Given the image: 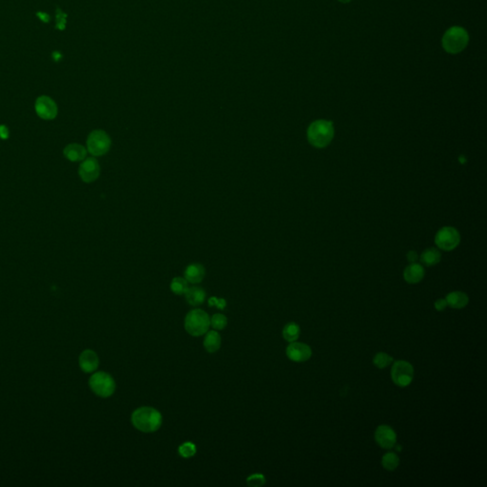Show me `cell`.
I'll return each instance as SVG.
<instances>
[{
  "label": "cell",
  "instance_id": "52a82bcc",
  "mask_svg": "<svg viewBox=\"0 0 487 487\" xmlns=\"http://www.w3.org/2000/svg\"><path fill=\"white\" fill-rule=\"evenodd\" d=\"M414 377V368L406 361H397L391 368V378L396 386L406 387L409 386Z\"/></svg>",
  "mask_w": 487,
  "mask_h": 487
},
{
  "label": "cell",
  "instance_id": "d4e9b609",
  "mask_svg": "<svg viewBox=\"0 0 487 487\" xmlns=\"http://www.w3.org/2000/svg\"><path fill=\"white\" fill-rule=\"evenodd\" d=\"M227 324H228L227 317L225 315L220 314V313L213 315L212 319H211V325H213L214 329H217V330L224 329L227 326Z\"/></svg>",
  "mask_w": 487,
  "mask_h": 487
},
{
  "label": "cell",
  "instance_id": "30bf717a",
  "mask_svg": "<svg viewBox=\"0 0 487 487\" xmlns=\"http://www.w3.org/2000/svg\"><path fill=\"white\" fill-rule=\"evenodd\" d=\"M311 355H312L311 348L303 343H298L295 341L290 343L286 347V356L289 360L293 362L303 363L309 360Z\"/></svg>",
  "mask_w": 487,
  "mask_h": 487
},
{
  "label": "cell",
  "instance_id": "9a60e30c",
  "mask_svg": "<svg viewBox=\"0 0 487 487\" xmlns=\"http://www.w3.org/2000/svg\"><path fill=\"white\" fill-rule=\"evenodd\" d=\"M205 274H206V270H205V267L201 264H198V263H194V264H190L186 270H185V279L192 283V284H198L200 282H202V280L205 277Z\"/></svg>",
  "mask_w": 487,
  "mask_h": 487
},
{
  "label": "cell",
  "instance_id": "d6986e66",
  "mask_svg": "<svg viewBox=\"0 0 487 487\" xmlns=\"http://www.w3.org/2000/svg\"><path fill=\"white\" fill-rule=\"evenodd\" d=\"M204 346L210 353H214L219 350L221 346V337L218 332L212 330L209 331L204 340Z\"/></svg>",
  "mask_w": 487,
  "mask_h": 487
},
{
  "label": "cell",
  "instance_id": "4316f807",
  "mask_svg": "<svg viewBox=\"0 0 487 487\" xmlns=\"http://www.w3.org/2000/svg\"><path fill=\"white\" fill-rule=\"evenodd\" d=\"M246 483L249 487H262L265 483V478L262 474H253L246 479Z\"/></svg>",
  "mask_w": 487,
  "mask_h": 487
},
{
  "label": "cell",
  "instance_id": "8fae6325",
  "mask_svg": "<svg viewBox=\"0 0 487 487\" xmlns=\"http://www.w3.org/2000/svg\"><path fill=\"white\" fill-rule=\"evenodd\" d=\"M376 443L384 449H391L397 444L396 432L389 426L382 425L375 431Z\"/></svg>",
  "mask_w": 487,
  "mask_h": 487
},
{
  "label": "cell",
  "instance_id": "3957f363",
  "mask_svg": "<svg viewBox=\"0 0 487 487\" xmlns=\"http://www.w3.org/2000/svg\"><path fill=\"white\" fill-rule=\"evenodd\" d=\"M469 43L467 30L461 26H453L445 32L442 38V46L449 54H458L467 49Z\"/></svg>",
  "mask_w": 487,
  "mask_h": 487
},
{
  "label": "cell",
  "instance_id": "e0dca14e",
  "mask_svg": "<svg viewBox=\"0 0 487 487\" xmlns=\"http://www.w3.org/2000/svg\"><path fill=\"white\" fill-rule=\"evenodd\" d=\"M446 300H447V305L456 309L466 307L469 302V298L467 294L462 291H454L447 294Z\"/></svg>",
  "mask_w": 487,
  "mask_h": 487
},
{
  "label": "cell",
  "instance_id": "7a4b0ae2",
  "mask_svg": "<svg viewBox=\"0 0 487 487\" xmlns=\"http://www.w3.org/2000/svg\"><path fill=\"white\" fill-rule=\"evenodd\" d=\"M334 137L332 122L317 120L310 124L307 129V139L315 148L323 149L328 146Z\"/></svg>",
  "mask_w": 487,
  "mask_h": 487
},
{
  "label": "cell",
  "instance_id": "603a6c76",
  "mask_svg": "<svg viewBox=\"0 0 487 487\" xmlns=\"http://www.w3.org/2000/svg\"><path fill=\"white\" fill-rule=\"evenodd\" d=\"M189 288L188 281L181 277H175L172 281L171 284V289L173 290V293L177 295H182L186 293V291Z\"/></svg>",
  "mask_w": 487,
  "mask_h": 487
},
{
  "label": "cell",
  "instance_id": "277c9868",
  "mask_svg": "<svg viewBox=\"0 0 487 487\" xmlns=\"http://www.w3.org/2000/svg\"><path fill=\"white\" fill-rule=\"evenodd\" d=\"M210 325V316L202 309L192 310L185 318V329L189 334L194 337H199L207 333Z\"/></svg>",
  "mask_w": 487,
  "mask_h": 487
},
{
  "label": "cell",
  "instance_id": "9c48e42d",
  "mask_svg": "<svg viewBox=\"0 0 487 487\" xmlns=\"http://www.w3.org/2000/svg\"><path fill=\"white\" fill-rule=\"evenodd\" d=\"M35 112L42 119L51 120L57 115V106L51 97L42 95L35 101Z\"/></svg>",
  "mask_w": 487,
  "mask_h": 487
},
{
  "label": "cell",
  "instance_id": "4fadbf2b",
  "mask_svg": "<svg viewBox=\"0 0 487 487\" xmlns=\"http://www.w3.org/2000/svg\"><path fill=\"white\" fill-rule=\"evenodd\" d=\"M79 365L83 371L90 373L94 371L99 365V359L97 354L92 350H85L79 357Z\"/></svg>",
  "mask_w": 487,
  "mask_h": 487
},
{
  "label": "cell",
  "instance_id": "4dcf8cb0",
  "mask_svg": "<svg viewBox=\"0 0 487 487\" xmlns=\"http://www.w3.org/2000/svg\"><path fill=\"white\" fill-rule=\"evenodd\" d=\"M419 259V256L417 254L416 251H409L407 253V260L412 264V263H416Z\"/></svg>",
  "mask_w": 487,
  "mask_h": 487
},
{
  "label": "cell",
  "instance_id": "2e32d148",
  "mask_svg": "<svg viewBox=\"0 0 487 487\" xmlns=\"http://www.w3.org/2000/svg\"><path fill=\"white\" fill-rule=\"evenodd\" d=\"M64 155L72 162L81 161L87 155V150L79 144H70L64 149Z\"/></svg>",
  "mask_w": 487,
  "mask_h": 487
},
{
  "label": "cell",
  "instance_id": "ffe728a7",
  "mask_svg": "<svg viewBox=\"0 0 487 487\" xmlns=\"http://www.w3.org/2000/svg\"><path fill=\"white\" fill-rule=\"evenodd\" d=\"M441 259H442V254L437 248H434V247H430V248L426 249L421 256L422 263L426 266L435 265L438 263H440Z\"/></svg>",
  "mask_w": 487,
  "mask_h": 487
},
{
  "label": "cell",
  "instance_id": "5bb4252c",
  "mask_svg": "<svg viewBox=\"0 0 487 487\" xmlns=\"http://www.w3.org/2000/svg\"><path fill=\"white\" fill-rule=\"evenodd\" d=\"M424 277L425 269L423 265L417 263L409 264L404 271V278L408 284H418L424 279Z\"/></svg>",
  "mask_w": 487,
  "mask_h": 487
},
{
  "label": "cell",
  "instance_id": "7402d4cb",
  "mask_svg": "<svg viewBox=\"0 0 487 487\" xmlns=\"http://www.w3.org/2000/svg\"><path fill=\"white\" fill-rule=\"evenodd\" d=\"M400 465V459L393 452H388L382 459V466L387 471H394Z\"/></svg>",
  "mask_w": 487,
  "mask_h": 487
},
{
  "label": "cell",
  "instance_id": "f1b7e54d",
  "mask_svg": "<svg viewBox=\"0 0 487 487\" xmlns=\"http://www.w3.org/2000/svg\"><path fill=\"white\" fill-rule=\"evenodd\" d=\"M435 308L438 311H443L446 309L447 306V300L446 299H439L435 302Z\"/></svg>",
  "mask_w": 487,
  "mask_h": 487
},
{
  "label": "cell",
  "instance_id": "6da1fadb",
  "mask_svg": "<svg viewBox=\"0 0 487 487\" xmlns=\"http://www.w3.org/2000/svg\"><path fill=\"white\" fill-rule=\"evenodd\" d=\"M132 424L139 431L151 433L160 428L162 425V415L155 408L143 406L133 411Z\"/></svg>",
  "mask_w": 487,
  "mask_h": 487
},
{
  "label": "cell",
  "instance_id": "ac0fdd59",
  "mask_svg": "<svg viewBox=\"0 0 487 487\" xmlns=\"http://www.w3.org/2000/svg\"><path fill=\"white\" fill-rule=\"evenodd\" d=\"M186 300L193 306H198L202 304L206 299V292L202 287L193 286L188 288L186 291Z\"/></svg>",
  "mask_w": 487,
  "mask_h": 487
},
{
  "label": "cell",
  "instance_id": "484cf974",
  "mask_svg": "<svg viewBox=\"0 0 487 487\" xmlns=\"http://www.w3.org/2000/svg\"><path fill=\"white\" fill-rule=\"evenodd\" d=\"M195 453H196V447L190 442L183 444L182 446L179 447V454L183 458H191L194 456Z\"/></svg>",
  "mask_w": 487,
  "mask_h": 487
},
{
  "label": "cell",
  "instance_id": "5b68a950",
  "mask_svg": "<svg viewBox=\"0 0 487 487\" xmlns=\"http://www.w3.org/2000/svg\"><path fill=\"white\" fill-rule=\"evenodd\" d=\"M91 390L99 397L108 398L115 391V382L112 376L106 372H96L90 379Z\"/></svg>",
  "mask_w": 487,
  "mask_h": 487
},
{
  "label": "cell",
  "instance_id": "8992f818",
  "mask_svg": "<svg viewBox=\"0 0 487 487\" xmlns=\"http://www.w3.org/2000/svg\"><path fill=\"white\" fill-rule=\"evenodd\" d=\"M111 138L104 131H93L90 133L87 147L88 151L93 156H102L109 152L111 148Z\"/></svg>",
  "mask_w": 487,
  "mask_h": 487
},
{
  "label": "cell",
  "instance_id": "ba28073f",
  "mask_svg": "<svg viewBox=\"0 0 487 487\" xmlns=\"http://www.w3.org/2000/svg\"><path fill=\"white\" fill-rule=\"evenodd\" d=\"M461 242V235L456 229L445 227L440 230L435 237L437 246L443 250L450 251L455 249Z\"/></svg>",
  "mask_w": 487,
  "mask_h": 487
},
{
  "label": "cell",
  "instance_id": "1f68e13d",
  "mask_svg": "<svg viewBox=\"0 0 487 487\" xmlns=\"http://www.w3.org/2000/svg\"><path fill=\"white\" fill-rule=\"evenodd\" d=\"M338 1H339V2H341V3H343V4H347V3L351 2L352 0H338Z\"/></svg>",
  "mask_w": 487,
  "mask_h": 487
},
{
  "label": "cell",
  "instance_id": "cb8c5ba5",
  "mask_svg": "<svg viewBox=\"0 0 487 487\" xmlns=\"http://www.w3.org/2000/svg\"><path fill=\"white\" fill-rule=\"evenodd\" d=\"M392 362H393V358L384 352H379L378 354H376L373 359V364L376 365V367L381 369L386 368L388 365H390Z\"/></svg>",
  "mask_w": 487,
  "mask_h": 487
},
{
  "label": "cell",
  "instance_id": "83f0119b",
  "mask_svg": "<svg viewBox=\"0 0 487 487\" xmlns=\"http://www.w3.org/2000/svg\"><path fill=\"white\" fill-rule=\"evenodd\" d=\"M226 301L224 299H217L216 297H212L209 300L210 306H216L219 309H224L226 307Z\"/></svg>",
  "mask_w": 487,
  "mask_h": 487
},
{
  "label": "cell",
  "instance_id": "7c38bea8",
  "mask_svg": "<svg viewBox=\"0 0 487 487\" xmlns=\"http://www.w3.org/2000/svg\"><path fill=\"white\" fill-rule=\"evenodd\" d=\"M78 173L84 182L91 183L95 181L100 174V167L98 161L93 157L87 158L80 165Z\"/></svg>",
  "mask_w": 487,
  "mask_h": 487
},
{
  "label": "cell",
  "instance_id": "44dd1931",
  "mask_svg": "<svg viewBox=\"0 0 487 487\" xmlns=\"http://www.w3.org/2000/svg\"><path fill=\"white\" fill-rule=\"evenodd\" d=\"M300 336V326L295 323H289L284 325L283 337L288 343H292L298 340Z\"/></svg>",
  "mask_w": 487,
  "mask_h": 487
},
{
  "label": "cell",
  "instance_id": "f546056e",
  "mask_svg": "<svg viewBox=\"0 0 487 487\" xmlns=\"http://www.w3.org/2000/svg\"><path fill=\"white\" fill-rule=\"evenodd\" d=\"M9 137V130L5 125L0 126V138L7 139Z\"/></svg>",
  "mask_w": 487,
  "mask_h": 487
}]
</instances>
